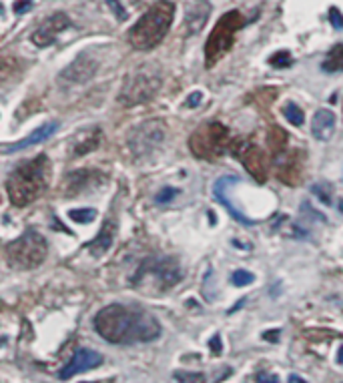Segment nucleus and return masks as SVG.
Instances as JSON below:
<instances>
[{"mask_svg":"<svg viewBox=\"0 0 343 383\" xmlns=\"http://www.w3.org/2000/svg\"><path fill=\"white\" fill-rule=\"evenodd\" d=\"M96 333L115 345L157 342L163 333L157 317L137 305L112 303L101 309L95 317Z\"/></svg>","mask_w":343,"mask_h":383,"instance_id":"1","label":"nucleus"},{"mask_svg":"<svg viewBox=\"0 0 343 383\" xmlns=\"http://www.w3.org/2000/svg\"><path fill=\"white\" fill-rule=\"evenodd\" d=\"M51 164L44 155L18 164L6 178V193L14 207H27L34 203L48 189Z\"/></svg>","mask_w":343,"mask_h":383,"instance_id":"2","label":"nucleus"},{"mask_svg":"<svg viewBox=\"0 0 343 383\" xmlns=\"http://www.w3.org/2000/svg\"><path fill=\"white\" fill-rule=\"evenodd\" d=\"M173 16H175V4L171 0L155 2L129 30L131 46L137 51H153L155 46H159L173 25Z\"/></svg>","mask_w":343,"mask_h":383,"instance_id":"3","label":"nucleus"},{"mask_svg":"<svg viewBox=\"0 0 343 383\" xmlns=\"http://www.w3.org/2000/svg\"><path fill=\"white\" fill-rule=\"evenodd\" d=\"M4 253L13 269L28 271V269H37L39 265L44 263L48 255V245L41 233L28 229L18 239L11 241L4 249Z\"/></svg>","mask_w":343,"mask_h":383,"instance_id":"4","label":"nucleus"},{"mask_svg":"<svg viewBox=\"0 0 343 383\" xmlns=\"http://www.w3.org/2000/svg\"><path fill=\"white\" fill-rule=\"evenodd\" d=\"M245 18L239 11H231V13L223 14L217 25L213 27L209 39L205 42V65L207 69L215 67L223 56L231 51V46L235 44L237 32L243 28Z\"/></svg>","mask_w":343,"mask_h":383,"instance_id":"5","label":"nucleus"},{"mask_svg":"<svg viewBox=\"0 0 343 383\" xmlns=\"http://www.w3.org/2000/svg\"><path fill=\"white\" fill-rule=\"evenodd\" d=\"M233 141L227 131V126L221 123H205L201 124L189 138V149L203 161H215L221 155H225L227 149H231Z\"/></svg>","mask_w":343,"mask_h":383,"instance_id":"6","label":"nucleus"},{"mask_svg":"<svg viewBox=\"0 0 343 383\" xmlns=\"http://www.w3.org/2000/svg\"><path fill=\"white\" fill-rule=\"evenodd\" d=\"M161 72L153 67H143V69L135 70L131 77H127L123 89L119 93V103L123 107H137L141 103L151 100L153 96L159 93L161 89Z\"/></svg>","mask_w":343,"mask_h":383,"instance_id":"7","label":"nucleus"},{"mask_svg":"<svg viewBox=\"0 0 343 383\" xmlns=\"http://www.w3.org/2000/svg\"><path fill=\"white\" fill-rule=\"evenodd\" d=\"M151 279L153 283L161 291L171 289L183 279L181 265L175 257H161V259H149L138 267L137 275L133 277V285H141Z\"/></svg>","mask_w":343,"mask_h":383,"instance_id":"8","label":"nucleus"},{"mask_svg":"<svg viewBox=\"0 0 343 383\" xmlns=\"http://www.w3.org/2000/svg\"><path fill=\"white\" fill-rule=\"evenodd\" d=\"M165 123L163 121H157V119H151V121H145L138 126H135L129 135V151L135 159H147L149 155L157 151L163 141H165Z\"/></svg>","mask_w":343,"mask_h":383,"instance_id":"9","label":"nucleus"},{"mask_svg":"<svg viewBox=\"0 0 343 383\" xmlns=\"http://www.w3.org/2000/svg\"><path fill=\"white\" fill-rule=\"evenodd\" d=\"M231 152L243 163V167L247 169V173L255 181L265 183L269 177V161L265 157V152L261 151L255 143H251L247 138L241 141H233L231 145Z\"/></svg>","mask_w":343,"mask_h":383,"instance_id":"10","label":"nucleus"},{"mask_svg":"<svg viewBox=\"0 0 343 383\" xmlns=\"http://www.w3.org/2000/svg\"><path fill=\"white\" fill-rule=\"evenodd\" d=\"M305 171V157L302 151H283L275 155V173L281 183L297 187Z\"/></svg>","mask_w":343,"mask_h":383,"instance_id":"11","label":"nucleus"},{"mask_svg":"<svg viewBox=\"0 0 343 383\" xmlns=\"http://www.w3.org/2000/svg\"><path fill=\"white\" fill-rule=\"evenodd\" d=\"M96 70H98V60L91 53H83L77 56L67 69L60 70L58 81L63 84H83L95 77Z\"/></svg>","mask_w":343,"mask_h":383,"instance_id":"12","label":"nucleus"},{"mask_svg":"<svg viewBox=\"0 0 343 383\" xmlns=\"http://www.w3.org/2000/svg\"><path fill=\"white\" fill-rule=\"evenodd\" d=\"M69 27H70L69 16L65 13H56L53 14V16H48L46 20H42L41 25L37 27V30L32 32L30 41H32V44H37L39 48L51 46V44H55V41L58 39V34L65 32Z\"/></svg>","mask_w":343,"mask_h":383,"instance_id":"13","label":"nucleus"},{"mask_svg":"<svg viewBox=\"0 0 343 383\" xmlns=\"http://www.w3.org/2000/svg\"><path fill=\"white\" fill-rule=\"evenodd\" d=\"M101 363H103V356H101V353H96L93 349L83 347V349L75 351L72 359H70L63 370L58 371V379H70V377H75V375H79V373L95 370Z\"/></svg>","mask_w":343,"mask_h":383,"instance_id":"14","label":"nucleus"},{"mask_svg":"<svg viewBox=\"0 0 343 383\" xmlns=\"http://www.w3.org/2000/svg\"><path fill=\"white\" fill-rule=\"evenodd\" d=\"M235 183H239V177H235V175H229V177H221L217 183H215V187H213V193H215V197H217V201H219L221 205H225V209L229 211V215L233 217L235 221H239V223H243L245 227H253L255 225V221L245 217L237 207L231 203V199H229V185H235Z\"/></svg>","mask_w":343,"mask_h":383,"instance_id":"15","label":"nucleus"},{"mask_svg":"<svg viewBox=\"0 0 343 383\" xmlns=\"http://www.w3.org/2000/svg\"><path fill=\"white\" fill-rule=\"evenodd\" d=\"M56 131H58V123H56V121L42 124V126H39V129H34L27 138H22V141H18V143H13V145H4V147H2V155L27 151V149L34 147V145H41V143H44V141H48V138L55 135Z\"/></svg>","mask_w":343,"mask_h":383,"instance_id":"16","label":"nucleus"},{"mask_svg":"<svg viewBox=\"0 0 343 383\" xmlns=\"http://www.w3.org/2000/svg\"><path fill=\"white\" fill-rule=\"evenodd\" d=\"M211 2L209 0H193L191 4L187 6V14H185V28L187 34H199L205 28L209 14H211Z\"/></svg>","mask_w":343,"mask_h":383,"instance_id":"17","label":"nucleus"},{"mask_svg":"<svg viewBox=\"0 0 343 383\" xmlns=\"http://www.w3.org/2000/svg\"><path fill=\"white\" fill-rule=\"evenodd\" d=\"M335 133V115L330 109H319L311 121V135L317 141H330Z\"/></svg>","mask_w":343,"mask_h":383,"instance_id":"18","label":"nucleus"},{"mask_svg":"<svg viewBox=\"0 0 343 383\" xmlns=\"http://www.w3.org/2000/svg\"><path fill=\"white\" fill-rule=\"evenodd\" d=\"M115 233H117V225H115V221L112 219L105 221V225H103L101 233L96 235L95 241L89 245V251H91V255H93V257H103V255L109 251L110 247H112V241H115Z\"/></svg>","mask_w":343,"mask_h":383,"instance_id":"19","label":"nucleus"},{"mask_svg":"<svg viewBox=\"0 0 343 383\" xmlns=\"http://www.w3.org/2000/svg\"><path fill=\"white\" fill-rule=\"evenodd\" d=\"M96 177H101V175L95 171H75L67 177L65 191H67V195H77V193L84 191L86 187L95 185Z\"/></svg>","mask_w":343,"mask_h":383,"instance_id":"20","label":"nucleus"},{"mask_svg":"<svg viewBox=\"0 0 343 383\" xmlns=\"http://www.w3.org/2000/svg\"><path fill=\"white\" fill-rule=\"evenodd\" d=\"M98 143H101V131H89V133H84L83 137L72 145V152L79 157V155H86V152L96 151L98 149Z\"/></svg>","mask_w":343,"mask_h":383,"instance_id":"21","label":"nucleus"},{"mask_svg":"<svg viewBox=\"0 0 343 383\" xmlns=\"http://www.w3.org/2000/svg\"><path fill=\"white\" fill-rule=\"evenodd\" d=\"M325 72H343V44H335L323 60Z\"/></svg>","mask_w":343,"mask_h":383,"instance_id":"22","label":"nucleus"},{"mask_svg":"<svg viewBox=\"0 0 343 383\" xmlns=\"http://www.w3.org/2000/svg\"><path fill=\"white\" fill-rule=\"evenodd\" d=\"M267 141H269V145H271V149H273V155H279V152L285 151V147H287V133L281 129V126H271L269 129V135H267Z\"/></svg>","mask_w":343,"mask_h":383,"instance_id":"23","label":"nucleus"},{"mask_svg":"<svg viewBox=\"0 0 343 383\" xmlns=\"http://www.w3.org/2000/svg\"><path fill=\"white\" fill-rule=\"evenodd\" d=\"M69 217L75 223H81V225H86V223H91V221H95L96 217V211L93 207H84V209H72L69 213Z\"/></svg>","mask_w":343,"mask_h":383,"instance_id":"24","label":"nucleus"},{"mask_svg":"<svg viewBox=\"0 0 343 383\" xmlns=\"http://www.w3.org/2000/svg\"><path fill=\"white\" fill-rule=\"evenodd\" d=\"M283 115H285V119H287L289 123L295 124V126H302L303 124V110L295 105V103H289L283 107Z\"/></svg>","mask_w":343,"mask_h":383,"instance_id":"25","label":"nucleus"},{"mask_svg":"<svg viewBox=\"0 0 343 383\" xmlns=\"http://www.w3.org/2000/svg\"><path fill=\"white\" fill-rule=\"evenodd\" d=\"M173 377L179 383H205V375L199 371H175Z\"/></svg>","mask_w":343,"mask_h":383,"instance_id":"26","label":"nucleus"},{"mask_svg":"<svg viewBox=\"0 0 343 383\" xmlns=\"http://www.w3.org/2000/svg\"><path fill=\"white\" fill-rule=\"evenodd\" d=\"M269 63H271V67H275V69H287V67H291V63H293V56L289 55V51H279V53H275L269 58Z\"/></svg>","mask_w":343,"mask_h":383,"instance_id":"27","label":"nucleus"},{"mask_svg":"<svg viewBox=\"0 0 343 383\" xmlns=\"http://www.w3.org/2000/svg\"><path fill=\"white\" fill-rule=\"evenodd\" d=\"M255 281V275L249 273V271H235L231 275V283L235 287H245V285H251Z\"/></svg>","mask_w":343,"mask_h":383,"instance_id":"28","label":"nucleus"},{"mask_svg":"<svg viewBox=\"0 0 343 383\" xmlns=\"http://www.w3.org/2000/svg\"><path fill=\"white\" fill-rule=\"evenodd\" d=\"M177 189H173V187H165V189H161V193L157 195V203H171L175 197H177Z\"/></svg>","mask_w":343,"mask_h":383,"instance_id":"29","label":"nucleus"},{"mask_svg":"<svg viewBox=\"0 0 343 383\" xmlns=\"http://www.w3.org/2000/svg\"><path fill=\"white\" fill-rule=\"evenodd\" d=\"M311 191L316 193L317 197H319V199H321V201H323L325 205H330L331 195H330V189H328L325 185H313V187H311Z\"/></svg>","mask_w":343,"mask_h":383,"instance_id":"30","label":"nucleus"},{"mask_svg":"<svg viewBox=\"0 0 343 383\" xmlns=\"http://www.w3.org/2000/svg\"><path fill=\"white\" fill-rule=\"evenodd\" d=\"M330 20H331V27L337 28V30H342L343 28V14L335 8V6H331L330 8Z\"/></svg>","mask_w":343,"mask_h":383,"instance_id":"31","label":"nucleus"},{"mask_svg":"<svg viewBox=\"0 0 343 383\" xmlns=\"http://www.w3.org/2000/svg\"><path fill=\"white\" fill-rule=\"evenodd\" d=\"M13 8L16 14L27 13V11H30V8H32V0H16Z\"/></svg>","mask_w":343,"mask_h":383,"instance_id":"32","label":"nucleus"},{"mask_svg":"<svg viewBox=\"0 0 343 383\" xmlns=\"http://www.w3.org/2000/svg\"><path fill=\"white\" fill-rule=\"evenodd\" d=\"M257 383H279V377L273 375V373H265V371H261V373H257Z\"/></svg>","mask_w":343,"mask_h":383,"instance_id":"33","label":"nucleus"},{"mask_svg":"<svg viewBox=\"0 0 343 383\" xmlns=\"http://www.w3.org/2000/svg\"><path fill=\"white\" fill-rule=\"evenodd\" d=\"M109 6L117 13V16H119V20H124L127 18V13H124V8L119 4V0H109Z\"/></svg>","mask_w":343,"mask_h":383,"instance_id":"34","label":"nucleus"},{"mask_svg":"<svg viewBox=\"0 0 343 383\" xmlns=\"http://www.w3.org/2000/svg\"><path fill=\"white\" fill-rule=\"evenodd\" d=\"M201 98H203L201 93H193V95H189V98H187V107H199Z\"/></svg>","mask_w":343,"mask_h":383,"instance_id":"35","label":"nucleus"},{"mask_svg":"<svg viewBox=\"0 0 343 383\" xmlns=\"http://www.w3.org/2000/svg\"><path fill=\"white\" fill-rule=\"evenodd\" d=\"M279 335H281V331H279V329H275V331H267L263 337H265L267 342H277V339H279Z\"/></svg>","mask_w":343,"mask_h":383,"instance_id":"36","label":"nucleus"},{"mask_svg":"<svg viewBox=\"0 0 343 383\" xmlns=\"http://www.w3.org/2000/svg\"><path fill=\"white\" fill-rule=\"evenodd\" d=\"M289 383H305L302 377H297V375H289Z\"/></svg>","mask_w":343,"mask_h":383,"instance_id":"37","label":"nucleus"},{"mask_svg":"<svg viewBox=\"0 0 343 383\" xmlns=\"http://www.w3.org/2000/svg\"><path fill=\"white\" fill-rule=\"evenodd\" d=\"M211 345H213V349H215V351H219V337H215Z\"/></svg>","mask_w":343,"mask_h":383,"instance_id":"38","label":"nucleus"},{"mask_svg":"<svg viewBox=\"0 0 343 383\" xmlns=\"http://www.w3.org/2000/svg\"><path fill=\"white\" fill-rule=\"evenodd\" d=\"M337 363H343V347L342 351H339V357H337Z\"/></svg>","mask_w":343,"mask_h":383,"instance_id":"39","label":"nucleus"},{"mask_svg":"<svg viewBox=\"0 0 343 383\" xmlns=\"http://www.w3.org/2000/svg\"><path fill=\"white\" fill-rule=\"evenodd\" d=\"M86 383H89V382H86Z\"/></svg>","mask_w":343,"mask_h":383,"instance_id":"40","label":"nucleus"}]
</instances>
